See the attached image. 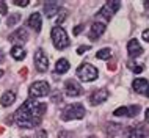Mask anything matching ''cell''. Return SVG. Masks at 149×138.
I'll return each instance as SVG.
<instances>
[{
  "label": "cell",
  "instance_id": "obj_1",
  "mask_svg": "<svg viewBox=\"0 0 149 138\" xmlns=\"http://www.w3.org/2000/svg\"><path fill=\"white\" fill-rule=\"evenodd\" d=\"M47 110V104H39L33 99H27L14 113V123L22 129H33L41 124Z\"/></svg>",
  "mask_w": 149,
  "mask_h": 138
},
{
  "label": "cell",
  "instance_id": "obj_2",
  "mask_svg": "<svg viewBox=\"0 0 149 138\" xmlns=\"http://www.w3.org/2000/svg\"><path fill=\"white\" fill-rule=\"evenodd\" d=\"M50 36H52V43H54V46L57 50H63V49L69 47V38H68V33L66 30H64L63 27H54L50 31Z\"/></svg>",
  "mask_w": 149,
  "mask_h": 138
},
{
  "label": "cell",
  "instance_id": "obj_3",
  "mask_svg": "<svg viewBox=\"0 0 149 138\" xmlns=\"http://www.w3.org/2000/svg\"><path fill=\"white\" fill-rule=\"evenodd\" d=\"M85 107L82 104H71L64 107L61 112V119L63 121H72V119H82L85 116Z\"/></svg>",
  "mask_w": 149,
  "mask_h": 138
},
{
  "label": "cell",
  "instance_id": "obj_4",
  "mask_svg": "<svg viewBox=\"0 0 149 138\" xmlns=\"http://www.w3.org/2000/svg\"><path fill=\"white\" fill-rule=\"evenodd\" d=\"M99 75V71L90 63H83L77 68V77L82 82H93Z\"/></svg>",
  "mask_w": 149,
  "mask_h": 138
},
{
  "label": "cell",
  "instance_id": "obj_5",
  "mask_svg": "<svg viewBox=\"0 0 149 138\" xmlns=\"http://www.w3.org/2000/svg\"><path fill=\"white\" fill-rule=\"evenodd\" d=\"M50 93V86L47 82H44V80H38V82H33L30 85L29 88V96L31 97V99H36V97H44L47 96Z\"/></svg>",
  "mask_w": 149,
  "mask_h": 138
},
{
  "label": "cell",
  "instance_id": "obj_6",
  "mask_svg": "<svg viewBox=\"0 0 149 138\" xmlns=\"http://www.w3.org/2000/svg\"><path fill=\"white\" fill-rule=\"evenodd\" d=\"M119 6H121V3L118 0H110V2H107L105 5L97 11L96 16H97V17H104L105 21H110V19L113 17V14L119 10Z\"/></svg>",
  "mask_w": 149,
  "mask_h": 138
},
{
  "label": "cell",
  "instance_id": "obj_7",
  "mask_svg": "<svg viewBox=\"0 0 149 138\" xmlns=\"http://www.w3.org/2000/svg\"><path fill=\"white\" fill-rule=\"evenodd\" d=\"M35 68L38 69L39 72H46L47 69H49V56L47 54L42 50V49H38V50L35 52Z\"/></svg>",
  "mask_w": 149,
  "mask_h": 138
},
{
  "label": "cell",
  "instance_id": "obj_8",
  "mask_svg": "<svg viewBox=\"0 0 149 138\" xmlns=\"http://www.w3.org/2000/svg\"><path fill=\"white\" fill-rule=\"evenodd\" d=\"M108 96H110V93H108L107 88H99V90L91 93L90 102H91V105H99V104L105 102V100L108 99Z\"/></svg>",
  "mask_w": 149,
  "mask_h": 138
},
{
  "label": "cell",
  "instance_id": "obj_9",
  "mask_svg": "<svg viewBox=\"0 0 149 138\" xmlns=\"http://www.w3.org/2000/svg\"><path fill=\"white\" fill-rule=\"evenodd\" d=\"M64 91H66V94L69 97H77L82 94V86L74 79H69L64 82Z\"/></svg>",
  "mask_w": 149,
  "mask_h": 138
},
{
  "label": "cell",
  "instance_id": "obj_10",
  "mask_svg": "<svg viewBox=\"0 0 149 138\" xmlns=\"http://www.w3.org/2000/svg\"><path fill=\"white\" fill-rule=\"evenodd\" d=\"M126 137L127 138H146L148 137V132L144 129L143 124H136V125H132L126 130Z\"/></svg>",
  "mask_w": 149,
  "mask_h": 138
},
{
  "label": "cell",
  "instance_id": "obj_11",
  "mask_svg": "<svg viewBox=\"0 0 149 138\" xmlns=\"http://www.w3.org/2000/svg\"><path fill=\"white\" fill-rule=\"evenodd\" d=\"M127 54L130 58H136V56H140L143 54V47H141V44H140L136 39H130L127 44Z\"/></svg>",
  "mask_w": 149,
  "mask_h": 138
},
{
  "label": "cell",
  "instance_id": "obj_12",
  "mask_svg": "<svg viewBox=\"0 0 149 138\" xmlns=\"http://www.w3.org/2000/svg\"><path fill=\"white\" fill-rule=\"evenodd\" d=\"M8 39H10L11 43H25L27 39H29V33H27V30L25 28H22V27H19L16 31H13L10 36H8Z\"/></svg>",
  "mask_w": 149,
  "mask_h": 138
},
{
  "label": "cell",
  "instance_id": "obj_13",
  "mask_svg": "<svg viewBox=\"0 0 149 138\" xmlns=\"http://www.w3.org/2000/svg\"><path fill=\"white\" fill-rule=\"evenodd\" d=\"M105 24L104 22H94L91 25V30H90V38L93 41H96V39H99L100 36L104 35V31H105Z\"/></svg>",
  "mask_w": 149,
  "mask_h": 138
},
{
  "label": "cell",
  "instance_id": "obj_14",
  "mask_svg": "<svg viewBox=\"0 0 149 138\" xmlns=\"http://www.w3.org/2000/svg\"><path fill=\"white\" fill-rule=\"evenodd\" d=\"M16 100V91L13 90H8L2 94L0 97V104H2V107H10V105H13Z\"/></svg>",
  "mask_w": 149,
  "mask_h": 138
},
{
  "label": "cell",
  "instance_id": "obj_15",
  "mask_svg": "<svg viewBox=\"0 0 149 138\" xmlns=\"http://www.w3.org/2000/svg\"><path fill=\"white\" fill-rule=\"evenodd\" d=\"M29 25L33 28L35 31H41V25H42L41 14H39V13H31L30 17H29Z\"/></svg>",
  "mask_w": 149,
  "mask_h": 138
},
{
  "label": "cell",
  "instance_id": "obj_16",
  "mask_svg": "<svg viewBox=\"0 0 149 138\" xmlns=\"http://www.w3.org/2000/svg\"><path fill=\"white\" fill-rule=\"evenodd\" d=\"M60 11V5L58 2H47L46 5H44V14L47 16V17H52V16H55Z\"/></svg>",
  "mask_w": 149,
  "mask_h": 138
},
{
  "label": "cell",
  "instance_id": "obj_17",
  "mask_svg": "<svg viewBox=\"0 0 149 138\" xmlns=\"http://www.w3.org/2000/svg\"><path fill=\"white\" fill-rule=\"evenodd\" d=\"M132 86H134V90L136 91V93H146V90H148V80L146 79H135L134 82H132Z\"/></svg>",
  "mask_w": 149,
  "mask_h": 138
},
{
  "label": "cell",
  "instance_id": "obj_18",
  "mask_svg": "<svg viewBox=\"0 0 149 138\" xmlns=\"http://www.w3.org/2000/svg\"><path fill=\"white\" fill-rule=\"evenodd\" d=\"M10 54H11V56H13L14 60H17V61H22V60L25 58L27 52L22 49V46H14V47L10 50Z\"/></svg>",
  "mask_w": 149,
  "mask_h": 138
},
{
  "label": "cell",
  "instance_id": "obj_19",
  "mask_svg": "<svg viewBox=\"0 0 149 138\" xmlns=\"http://www.w3.org/2000/svg\"><path fill=\"white\" fill-rule=\"evenodd\" d=\"M55 71L60 72V74H64V72L69 71V61L66 58H60L57 64H55Z\"/></svg>",
  "mask_w": 149,
  "mask_h": 138
},
{
  "label": "cell",
  "instance_id": "obj_20",
  "mask_svg": "<svg viewBox=\"0 0 149 138\" xmlns=\"http://www.w3.org/2000/svg\"><path fill=\"white\" fill-rule=\"evenodd\" d=\"M21 13H11L10 14V17L6 19V25L8 27H13V25H16V24H17L19 21H21Z\"/></svg>",
  "mask_w": 149,
  "mask_h": 138
},
{
  "label": "cell",
  "instance_id": "obj_21",
  "mask_svg": "<svg viewBox=\"0 0 149 138\" xmlns=\"http://www.w3.org/2000/svg\"><path fill=\"white\" fill-rule=\"evenodd\" d=\"M110 56H111V50L108 47L100 49V50H97V54H96V58H99V60H108Z\"/></svg>",
  "mask_w": 149,
  "mask_h": 138
},
{
  "label": "cell",
  "instance_id": "obj_22",
  "mask_svg": "<svg viewBox=\"0 0 149 138\" xmlns=\"http://www.w3.org/2000/svg\"><path fill=\"white\" fill-rule=\"evenodd\" d=\"M115 116H127L129 115V107H119L113 112Z\"/></svg>",
  "mask_w": 149,
  "mask_h": 138
},
{
  "label": "cell",
  "instance_id": "obj_23",
  "mask_svg": "<svg viewBox=\"0 0 149 138\" xmlns=\"http://www.w3.org/2000/svg\"><path fill=\"white\" fill-rule=\"evenodd\" d=\"M127 66L132 69V71L135 72V74H140V72H143V66L141 64H134V61H129Z\"/></svg>",
  "mask_w": 149,
  "mask_h": 138
},
{
  "label": "cell",
  "instance_id": "obj_24",
  "mask_svg": "<svg viewBox=\"0 0 149 138\" xmlns=\"http://www.w3.org/2000/svg\"><path fill=\"white\" fill-rule=\"evenodd\" d=\"M138 113H140V105H130V107H129V115L127 116L135 118Z\"/></svg>",
  "mask_w": 149,
  "mask_h": 138
},
{
  "label": "cell",
  "instance_id": "obj_25",
  "mask_svg": "<svg viewBox=\"0 0 149 138\" xmlns=\"http://www.w3.org/2000/svg\"><path fill=\"white\" fill-rule=\"evenodd\" d=\"M64 19H66V11H61V14H60V16H58V19H57V25H58V27L63 24Z\"/></svg>",
  "mask_w": 149,
  "mask_h": 138
},
{
  "label": "cell",
  "instance_id": "obj_26",
  "mask_svg": "<svg viewBox=\"0 0 149 138\" xmlns=\"http://www.w3.org/2000/svg\"><path fill=\"white\" fill-rule=\"evenodd\" d=\"M90 46H80L79 49H77V54L79 55H82V54H85V52H88V50H90Z\"/></svg>",
  "mask_w": 149,
  "mask_h": 138
},
{
  "label": "cell",
  "instance_id": "obj_27",
  "mask_svg": "<svg viewBox=\"0 0 149 138\" xmlns=\"http://www.w3.org/2000/svg\"><path fill=\"white\" fill-rule=\"evenodd\" d=\"M36 138H47V132L44 130V129L38 130V133H36Z\"/></svg>",
  "mask_w": 149,
  "mask_h": 138
},
{
  "label": "cell",
  "instance_id": "obj_28",
  "mask_svg": "<svg viewBox=\"0 0 149 138\" xmlns=\"http://www.w3.org/2000/svg\"><path fill=\"white\" fill-rule=\"evenodd\" d=\"M14 5H17V6H27V5H29V2H27V0H14Z\"/></svg>",
  "mask_w": 149,
  "mask_h": 138
},
{
  "label": "cell",
  "instance_id": "obj_29",
  "mask_svg": "<svg viewBox=\"0 0 149 138\" xmlns=\"http://www.w3.org/2000/svg\"><path fill=\"white\" fill-rule=\"evenodd\" d=\"M0 11H2V14H6L8 10H6V5L3 2H0Z\"/></svg>",
  "mask_w": 149,
  "mask_h": 138
},
{
  "label": "cell",
  "instance_id": "obj_30",
  "mask_svg": "<svg viewBox=\"0 0 149 138\" xmlns=\"http://www.w3.org/2000/svg\"><path fill=\"white\" fill-rule=\"evenodd\" d=\"M143 39H144L146 43H149V28H148V30H144V31H143Z\"/></svg>",
  "mask_w": 149,
  "mask_h": 138
},
{
  "label": "cell",
  "instance_id": "obj_31",
  "mask_svg": "<svg viewBox=\"0 0 149 138\" xmlns=\"http://www.w3.org/2000/svg\"><path fill=\"white\" fill-rule=\"evenodd\" d=\"M83 28H85V25H79V27H75V28H74V35H79L80 31L83 30Z\"/></svg>",
  "mask_w": 149,
  "mask_h": 138
},
{
  "label": "cell",
  "instance_id": "obj_32",
  "mask_svg": "<svg viewBox=\"0 0 149 138\" xmlns=\"http://www.w3.org/2000/svg\"><path fill=\"white\" fill-rule=\"evenodd\" d=\"M144 121H146V123H149V108L144 112Z\"/></svg>",
  "mask_w": 149,
  "mask_h": 138
},
{
  "label": "cell",
  "instance_id": "obj_33",
  "mask_svg": "<svg viewBox=\"0 0 149 138\" xmlns=\"http://www.w3.org/2000/svg\"><path fill=\"white\" fill-rule=\"evenodd\" d=\"M25 74H27V69H25V68L21 69V75H22V77H25Z\"/></svg>",
  "mask_w": 149,
  "mask_h": 138
},
{
  "label": "cell",
  "instance_id": "obj_34",
  "mask_svg": "<svg viewBox=\"0 0 149 138\" xmlns=\"http://www.w3.org/2000/svg\"><path fill=\"white\" fill-rule=\"evenodd\" d=\"M144 6H146V8H149V2H144Z\"/></svg>",
  "mask_w": 149,
  "mask_h": 138
},
{
  "label": "cell",
  "instance_id": "obj_35",
  "mask_svg": "<svg viewBox=\"0 0 149 138\" xmlns=\"http://www.w3.org/2000/svg\"><path fill=\"white\" fill-rule=\"evenodd\" d=\"M146 96L149 97V86H148V90H146Z\"/></svg>",
  "mask_w": 149,
  "mask_h": 138
},
{
  "label": "cell",
  "instance_id": "obj_36",
  "mask_svg": "<svg viewBox=\"0 0 149 138\" xmlns=\"http://www.w3.org/2000/svg\"><path fill=\"white\" fill-rule=\"evenodd\" d=\"M3 75V71H2V69H0V77H2Z\"/></svg>",
  "mask_w": 149,
  "mask_h": 138
},
{
  "label": "cell",
  "instance_id": "obj_37",
  "mask_svg": "<svg viewBox=\"0 0 149 138\" xmlns=\"http://www.w3.org/2000/svg\"><path fill=\"white\" fill-rule=\"evenodd\" d=\"M22 138H30V137H22Z\"/></svg>",
  "mask_w": 149,
  "mask_h": 138
},
{
  "label": "cell",
  "instance_id": "obj_38",
  "mask_svg": "<svg viewBox=\"0 0 149 138\" xmlns=\"http://www.w3.org/2000/svg\"><path fill=\"white\" fill-rule=\"evenodd\" d=\"M90 138H94V137H90Z\"/></svg>",
  "mask_w": 149,
  "mask_h": 138
}]
</instances>
